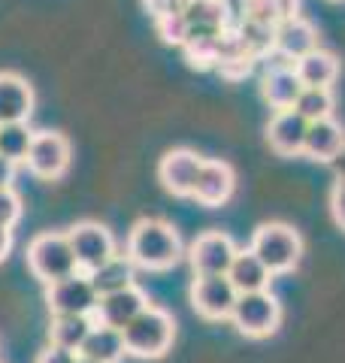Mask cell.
<instances>
[{
    "label": "cell",
    "mask_w": 345,
    "mask_h": 363,
    "mask_svg": "<svg viewBox=\"0 0 345 363\" xmlns=\"http://www.w3.org/2000/svg\"><path fill=\"white\" fill-rule=\"evenodd\" d=\"M227 279H230V285L236 288V294H251V291H267L273 272L263 267L258 255L248 248V252H236L234 264L227 269Z\"/></svg>",
    "instance_id": "obj_21"
},
{
    "label": "cell",
    "mask_w": 345,
    "mask_h": 363,
    "mask_svg": "<svg viewBox=\"0 0 345 363\" xmlns=\"http://www.w3.org/2000/svg\"><path fill=\"white\" fill-rule=\"evenodd\" d=\"M236 188V176L234 169H230V164L224 161H203L200 167V176H197V185H194V200L200 203V206H224V203L230 200V194H234Z\"/></svg>",
    "instance_id": "obj_13"
},
{
    "label": "cell",
    "mask_w": 345,
    "mask_h": 363,
    "mask_svg": "<svg viewBox=\"0 0 345 363\" xmlns=\"http://www.w3.org/2000/svg\"><path fill=\"white\" fill-rule=\"evenodd\" d=\"M236 33L251 58H263L267 52H275V28L273 25H261V21L246 18L243 25L236 28Z\"/></svg>",
    "instance_id": "obj_26"
},
{
    "label": "cell",
    "mask_w": 345,
    "mask_h": 363,
    "mask_svg": "<svg viewBox=\"0 0 345 363\" xmlns=\"http://www.w3.org/2000/svg\"><path fill=\"white\" fill-rule=\"evenodd\" d=\"M88 279H91V285H94L97 297H106V294L133 288V260L115 255L103 267H97L94 272H88Z\"/></svg>",
    "instance_id": "obj_23"
},
{
    "label": "cell",
    "mask_w": 345,
    "mask_h": 363,
    "mask_svg": "<svg viewBox=\"0 0 345 363\" xmlns=\"http://www.w3.org/2000/svg\"><path fill=\"white\" fill-rule=\"evenodd\" d=\"M200 167H203L200 155H194L191 149H172V152H167L164 157H160L158 179L170 194L191 197L194 185H197V176H200Z\"/></svg>",
    "instance_id": "obj_11"
},
{
    "label": "cell",
    "mask_w": 345,
    "mask_h": 363,
    "mask_svg": "<svg viewBox=\"0 0 345 363\" xmlns=\"http://www.w3.org/2000/svg\"><path fill=\"white\" fill-rule=\"evenodd\" d=\"M251 252L258 255V260L273 276H282V272H291L297 267V260L303 255V240L294 227L270 221L261 224L251 236Z\"/></svg>",
    "instance_id": "obj_3"
},
{
    "label": "cell",
    "mask_w": 345,
    "mask_h": 363,
    "mask_svg": "<svg viewBox=\"0 0 345 363\" xmlns=\"http://www.w3.org/2000/svg\"><path fill=\"white\" fill-rule=\"evenodd\" d=\"M330 206H333V218H336V224L345 230V176L333 185V194H330Z\"/></svg>",
    "instance_id": "obj_33"
},
{
    "label": "cell",
    "mask_w": 345,
    "mask_h": 363,
    "mask_svg": "<svg viewBox=\"0 0 345 363\" xmlns=\"http://www.w3.org/2000/svg\"><path fill=\"white\" fill-rule=\"evenodd\" d=\"M218 6H221V13H224L227 30H236L248 18V0H218Z\"/></svg>",
    "instance_id": "obj_30"
},
{
    "label": "cell",
    "mask_w": 345,
    "mask_h": 363,
    "mask_svg": "<svg viewBox=\"0 0 345 363\" xmlns=\"http://www.w3.org/2000/svg\"><path fill=\"white\" fill-rule=\"evenodd\" d=\"M13 176H16V164L9 157L0 155V188H9L13 185Z\"/></svg>",
    "instance_id": "obj_35"
},
{
    "label": "cell",
    "mask_w": 345,
    "mask_h": 363,
    "mask_svg": "<svg viewBox=\"0 0 345 363\" xmlns=\"http://www.w3.org/2000/svg\"><path fill=\"white\" fill-rule=\"evenodd\" d=\"M21 218V200L16 197L13 188H0V224L13 227Z\"/></svg>",
    "instance_id": "obj_29"
},
{
    "label": "cell",
    "mask_w": 345,
    "mask_h": 363,
    "mask_svg": "<svg viewBox=\"0 0 345 363\" xmlns=\"http://www.w3.org/2000/svg\"><path fill=\"white\" fill-rule=\"evenodd\" d=\"M294 73L303 88H330L339 76V61L324 49H312L294 61Z\"/></svg>",
    "instance_id": "obj_20"
},
{
    "label": "cell",
    "mask_w": 345,
    "mask_h": 363,
    "mask_svg": "<svg viewBox=\"0 0 345 363\" xmlns=\"http://www.w3.org/2000/svg\"><path fill=\"white\" fill-rule=\"evenodd\" d=\"M234 257H236V245L221 230L200 233L197 240H194L191 252H188L194 276H227Z\"/></svg>",
    "instance_id": "obj_9"
},
{
    "label": "cell",
    "mask_w": 345,
    "mask_h": 363,
    "mask_svg": "<svg viewBox=\"0 0 345 363\" xmlns=\"http://www.w3.org/2000/svg\"><path fill=\"white\" fill-rule=\"evenodd\" d=\"M94 327V318L91 315H52V324H49V339L52 345H61V348H70L79 354L85 336L91 333Z\"/></svg>",
    "instance_id": "obj_24"
},
{
    "label": "cell",
    "mask_w": 345,
    "mask_h": 363,
    "mask_svg": "<svg viewBox=\"0 0 345 363\" xmlns=\"http://www.w3.org/2000/svg\"><path fill=\"white\" fill-rule=\"evenodd\" d=\"M306 130L309 121L294 109H279L267 124V143L273 152H279L285 157L303 155V143H306Z\"/></svg>",
    "instance_id": "obj_14"
},
{
    "label": "cell",
    "mask_w": 345,
    "mask_h": 363,
    "mask_svg": "<svg viewBox=\"0 0 345 363\" xmlns=\"http://www.w3.org/2000/svg\"><path fill=\"white\" fill-rule=\"evenodd\" d=\"M124 336V351L133 357H160L167 354L176 336V321L172 315L158 309V306H146V309L133 318V321L121 330Z\"/></svg>",
    "instance_id": "obj_2"
},
{
    "label": "cell",
    "mask_w": 345,
    "mask_h": 363,
    "mask_svg": "<svg viewBox=\"0 0 345 363\" xmlns=\"http://www.w3.org/2000/svg\"><path fill=\"white\" fill-rule=\"evenodd\" d=\"M230 321L243 336L248 339H263L273 336L275 327L282 321V303L273 297L270 291H251V294H239L230 312Z\"/></svg>",
    "instance_id": "obj_5"
},
{
    "label": "cell",
    "mask_w": 345,
    "mask_h": 363,
    "mask_svg": "<svg viewBox=\"0 0 345 363\" xmlns=\"http://www.w3.org/2000/svg\"><path fill=\"white\" fill-rule=\"evenodd\" d=\"M97 300L100 297L88 272H73V276L45 285V303H49L52 315H94Z\"/></svg>",
    "instance_id": "obj_7"
},
{
    "label": "cell",
    "mask_w": 345,
    "mask_h": 363,
    "mask_svg": "<svg viewBox=\"0 0 345 363\" xmlns=\"http://www.w3.org/2000/svg\"><path fill=\"white\" fill-rule=\"evenodd\" d=\"M67 240H70L73 257L79 272H94L97 267H103L109 257H115V236L109 227H103L97 221H79L67 230Z\"/></svg>",
    "instance_id": "obj_6"
},
{
    "label": "cell",
    "mask_w": 345,
    "mask_h": 363,
    "mask_svg": "<svg viewBox=\"0 0 345 363\" xmlns=\"http://www.w3.org/2000/svg\"><path fill=\"white\" fill-rule=\"evenodd\" d=\"M143 4L155 18H164V16H182L191 0H143Z\"/></svg>",
    "instance_id": "obj_31"
},
{
    "label": "cell",
    "mask_w": 345,
    "mask_h": 363,
    "mask_svg": "<svg viewBox=\"0 0 345 363\" xmlns=\"http://www.w3.org/2000/svg\"><path fill=\"white\" fill-rule=\"evenodd\" d=\"M300 91H303V85H300V79H297V73H294V64L273 67V70L261 79V94L275 112L279 109H294Z\"/></svg>",
    "instance_id": "obj_18"
},
{
    "label": "cell",
    "mask_w": 345,
    "mask_h": 363,
    "mask_svg": "<svg viewBox=\"0 0 345 363\" xmlns=\"http://www.w3.org/2000/svg\"><path fill=\"white\" fill-rule=\"evenodd\" d=\"M33 130L28 128V121H13V124H0V155L9 157L13 164L25 161L31 149Z\"/></svg>",
    "instance_id": "obj_25"
},
{
    "label": "cell",
    "mask_w": 345,
    "mask_h": 363,
    "mask_svg": "<svg viewBox=\"0 0 345 363\" xmlns=\"http://www.w3.org/2000/svg\"><path fill=\"white\" fill-rule=\"evenodd\" d=\"M155 28H158L160 37H164V43H172V45H185V43H188L185 16H164V18H155Z\"/></svg>",
    "instance_id": "obj_28"
},
{
    "label": "cell",
    "mask_w": 345,
    "mask_h": 363,
    "mask_svg": "<svg viewBox=\"0 0 345 363\" xmlns=\"http://www.w3.org/2000/svg\"><path fill=\"white\" fill-rule=\"evenodd\" d=\"M294 112H300L309 124L321 121V118H330V112H333L330 88H303L300 97H297V104H294Z\"/></svg>",
    "instance_id": "obj_27"
},
{
    "label": "cell",
    "mask_w": 345,
    "mask_h": 363,
    "mask_svg": "<svg viewBox=\"0 0 345 363\" xmlns=\"http://www.w3.org/2000/svg\"><path fill=\"white\" fill-rule=\"evenodd\" d=\"M9 248H13V227H4V224H0V264L6 260Z\"/></svg>",
    "instance_id": "obj_36"
},
{
    "label": "cell",
    "mask_w": 345,
    "mask_h": 363,
    "mask_svg": "<svg viewBox=\"0 0 345 363\" xmlns=\"http://www.w3.org/2000/svg\"><path fill=\"white\" fill-rule=\"evenodd\" d=\"M148 306L146 294L140 288H124V291H115V294H106V297L97 300V309H94V321L97 324H106V327H115V330H124L136 315Z\"/></svg>",
    "instance_id": "obj_12"
},
{
    "label": "cell",
    "mask_w": 345,
    "mask_h": 363,
    "mask_svg": "<svg viewBox=\"0 0 345 363\" xmlns=\"http://www.w3.org/2000/svg\"><path fill=\"white\" fill-rule=\"evenodd\" d=\"M182 16H185V25H188V43L218 40L227 30V21H224L218 0H191Z\"/></svg>",
    "instance_id": "obj_19"
},
{
    "label": "cell",
    "mask_w": 345,
    "mask_h": 363,
    "mask_svg": "<svg viewBox=\"0 0 345 363\" xmlns=\"http://www.w3.org/2000/svg\"><path fill=\"white\" fill-rule=\"evenodd\" d=\"M25 164L31 173L40 179L52 182L58 176H64V169L70 167V143H67V136L55 133V130H37L31 140Z\"/></svg>",
    "instance_id": "obj_8"
},
{
    "label": "cell",
    "mask_w": 345,
    "mask_h": 363,
    "mask_svg": "<svg viewBox=\"0 0 345 363\" xmlns=\"http://www.w3.org/2000/svg\"><path fill=\"white\" fill-rule=\"evenodd\" d=\"M33 112V91L18 73H0V124L28 121Z\"/></svg>",
    "instance_id": "obj_17"
},
{
    "label": "cell",
    "mask_w": 345,
    "mask_h": 363,
    "mask_svg": "<svg viewBox=\"0 0 345 363\" xmlns=\"http://www.w3.org/2000/svg\"><path fill=\"white\" fill-rule=\"evenodd\" d=\"M270 6L275 9V16L282 18H291V16H300L297 9H300V0H270Z\"/></svg>",
    "instance_id": "obj_34"
},
{
    "label": "cell",
    "mask_w": 345,
    "mask_h": 363,
    "mask_svg": "<svg viewBox=\"0 0 345 363\" xmlns=\"http://www.w3.org/2000/svg\"><path fill=\"white\" fill-rule=\"evenodd\" d=\"M312 49H318V30L303 16L282 18L275 25V55H282L285 61H297Z\"/></svg>",
    "instance_id": "obj_15"
},
{
    "label": "cell",
    "mask_w": 345,
    "mask_h": 363,
    "mask_svg": "<svg viewBox=\"0 0 345 363\" xmlns=\"http://www.w3.org/2000/svg\"><path fill=\"white\" fill-rule=\"evenodd\" d=\"M79 363H97V360H88V357H79Z\"/></svg>",
    "instance_id": "obj_37"
},
{
    "label": "cell",
    "mask_w": 345,
    "mask_h": 363,
    "mask_svg": "<svg viewBox=\"0 0 345 363\" xmlns=\"http://www.w3.org/2000/svg\"><path fill=\"white\" fill-rule=\"evenodd\" d=\"M345 149V133H342V124H336L333 118H321L312 121L306 130V143H303V155L312 157V161L321 164H330L336 161Z\"/></svg>",
    "instance_id": "obj_16"
},
{
    "label": "cell",
    "mask_w": 345,
    "mask_h": 363,
    "mask_svg": "<svg viewBox=\"0 0 345 363\" xmlns=\"http://www.w3.org/2000/svg\"><path fill=\"white\" fill-rule=\"evenodd\" d=\"M128 351H124V336L121 330L106 324H97L91 327V333L85 336L82 348H79V357H88V360H97V363H119Z\"/></svg>",
    "instance_id": "obj_22"
},
{
    "label": "cell",
    "mask_w": 345,
    "mask_h": 363,
    "mask_svg": "<svg viewBox=\"0 0 345 363\" xmlns=\"http://www.w3.org/2000/svg\"><path fill=\"white\" fill-rule=\"evenodd\" d=\"M236 297L239 294L230 285L227 276H197L191 285V306L206 321H224V318H230Z\"/></svg>",
    "instance_id": "obj_10"
},
{
    "label": "cell",
    "mask_w": 345,
    "mask_h": 363,
    "mask_svg": "<svg viewBox=\"0 0 345 363\" xmlns=\"http://www.w3.org/2000/svg\"><path fill=\"white\" fill-rule=\"evenodd\" d=\"M28 267L43 285H52L58 279H67L79 272L73 248L67 233H40L28 245Z\"/></svg>",
    "instance_id": "obj_4"
},
{
    "label": "cell",
    "mask_w": 345,
    "mask_h": 363,
    "mask_svg": "<svg viewBox=\"0 0 345 363\" xmlns=\"http://www.w3.org/2000/svg\"><path fill=\"white\" fill-rule=\"evenodd\" d=\"M128 257L133 260V267H143L152 272L170 269L172 264H179L182 240H179L176 227L160 218L136 221L128 236Z\"/></svg>",
    "instance_id": "obj_1"
},
{
    "label": "cell",
    "mask_w": 345,
    "mask_h": 363,
    "mask_svg": "<svg viewBox=\"0 0 345 363\" xmlns=\"http://www.w3.org/2000/svg\"><path fill=\"white\" fill-rule=\"evenodd\" d=\"M37 363H79V354L70 348H61V345H49L40 351Z\"/></svg>",
    "instance_id": "obj_32"
}]
</instances>
